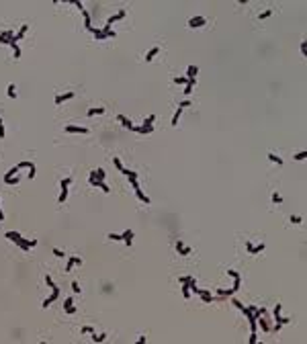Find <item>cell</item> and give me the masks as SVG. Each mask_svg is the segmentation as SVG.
<instances>
[{"label":"cell","mask_w":307,"mask_h":344,"mask_svg":"<svg viewBox=\"0 0 307 344\" xmlns=\"http://www.w3.org/2000/svg\"><path fill=\"white\" fill-rule=\"evenodd\" d=\"M90 33H94V37H96L98 41H104V39H107V33H104L102 29H94V27H92V29H90Z\"/></svg>","instance_id":"cell-11"},{"label":"cell","mask_w":307,"mask_h":344,"mask_svg":"<svg viewBox=\"0 0 307 344\" xmlns=\"http://www.w3.org/2000/svg\"><path fill=\"white\" fill-rule=\"evenodd\" d=\"M205 23H207V21H205V17H194V19H191V21H188V27L197 29V27H203Z\"/></svg>","instance_id":"cell-5"},{"label":"cell","mask_w":307,"mask_h":344,"mask_svg":"<svg viewBox=\"0 0 307 344\" xmlns=\"http://www.w3.org/2000/svg\"><path fill=\"white\" fill-rule=\"evenodd\" d=\"M19 180H21V178H19V174H17V176H12V178H4V183H6V184H19Z\"/></svg>","instance_id":"cell-24"},{"label":"cell","mask_w":307,"mask_h":344,"mask_svg":"<svg viewBox=\"0 0 307 344\" xmlns=\"http://www.w3.org/2000/svg\"><path fill=\"white\" fill-rule=\"evenodd\" d=\"M113 164H115V168H117L119 172L123 170V164H121V160H119V158H115V160H113Z\"/></svg>","instance_id":"cell-30"},{"label":"cell","mask_w":307,"mask_h":344,"mask_svg":"<svg viewBox=\"0 0 307 344\" xmlns=\"http://www.w3.org/2000/svg\"><path fill=\"white\" fill-rule=\"evenodd\" d=\"M0 221H4V213H2V209H0Z\"/></svg>","instance_id":"cell-49"},{"label":"cell","mask_w":307,"mask_h":344,"mask_svg":"<svg viewBox=\"0 0 307 344\" xmlns=\"http://www.w3.org/2000/svg\"><path fill=\"white\" fill-rule=\"evenodd\" d=\"M158 53H160V47H152V49L148 51V56H146V62H152Z\"/></svg>","instance_id":"cell-16"},{"label":"cell","mask_w":307,"mask_h":344,"mask_svg":"<svg viewBox=\"0 0 307 344\" xmlns=\"http://www.w3.org/2000/svg\"><path fill=\"white\" fill-rule=\"evenodd\" d=\"M35 172H37V168H35V164H31V168H29V178H35Z\"/></svg>","instance_id":"cell-39"},{"label":"cell","mask_w":307,"mask_h":344,"mask_svg":"<svg viewBox=\"0 0 307 344\" xmlns=\"http://www.w3.org/2000/svg\"><path fill=\"white\" fill-rule=\"evenodd\" d=\"M19 166V170H23V168H31V162H21V164H17Z\"/></svg>","instance_id":"cell-38"},{"label":"cell","mask_w":307,"mask_h":344,"mask_svg":"<svg viewBox=\"0 0 307 344\" xmlns=\"http://www.w3.org/2000/svg\"><path fill=\"white\" fill-rule=\"evenodd\" d=\"M66 131H68V133H82V135H86V133H88V127H76V125H68V127H66Z\"/></svg>","instance_id":"cell-3"},{"label":"cell","mask_w":307,"mask_h":344,"mask_svg":"<svg viewBox=\"0 0 307 344\" xmlns=\"http://www.w3.org/2000/svg\"><path fill=\"white\" fill-rule=\"evenodd\" d=\"M70 98H74V92H66V94H59L56 98V104H62L66 103V101H70Z\"/></svg>","instance_id":"cell-9"},{"label":"cell","mask_w":307,"mask_h":344,"mask_svg":"<svg viewBox=\"0 0 307 344\" xmlns=\"http://www.w3.org/2000/svg\"><path fill=\"white\" fill-rule=\"evenodd\" d=\"M76 264H82V260H80V258H76V256H70V258H68V264H66V273H70V270H72V266H76Z\"/></svg>","instance_id":"cell-7"},{"label":"cell","mask_w":307,"mask_h":344,"mask_svg":"<svg viewBox=\"0 0 307 344\" xmlns=\"http://www.w3.org/2000/svg\"><path fill=\"white\" fill-rule=\"evenodd\" d=\"M268 158H270V160H272V162H276V164H278V166H281V164H283V160H281V158H278V156H274V154H268Z\"/></svg>","instance_id":"cell-31"},{"label":"cell","mask_w":307,"mask_h":344,"mask_svg":"<svg viewBox=\"0 0 307 344\" xmlns=\"http://www.w3.org/2000/svg\"><path fill=\"white\" fill-rule=\"evenodd\" d=\"M301 53H303V56L307 53V45H305V43H301Z\"/></svg>","instance_id":"cell-47"},{"label":"cell","mask_w":307,"mask_h":344,"mask_svg":"<svg viewBox=\"0 0 307 344\" xmlns=\"http://www.w3.org/2000/svg\"><path fill=\"white\" fill-rule=\"evenodd\" d=\"M270 14H272V11H270V8H268V11L260 12V14H258V19H260V21H262V19H268V17H270Z\"/></svg>","instance_id":"cell-25"},{"label":"cell","mask_w":307,"mask_h":344,"mask_svg":"<svg viewBox=\"0 0 307 344\" xmlns=\"http://www.w3.org/2000/svg\"><path fill=\"white\" fill-rule=\"evenodd\" d=\"M117 119H119V121H121V123H123V125H125L127 129H131V131H133V127H135V125H133V123H131V121H129V119H127L125 115H119V117H117Z\"/></svg>","instance_id":"cell-14"},{"label":"cell","mask_w":307,"mask_h":344,"mask_svg":"<svg viewBox=\"0 0 307 344\" xmlns=\"http://www.w3.org/2000/svg\"><path fill=\"white\" fill-rule=\"evenodd\" d=\"M180 113H182V109L178 107V109H176V113H174V117H172V125H174V127L178 125V119H180Z\"/></svg>","instance_id":"cell-21"},{"label":"cell","mask_w":307,"mask_h":344,"mask_svg":"<svg viewBox=\"0 0 307 344\" xmlns=\"http://www.w3.org/2000/svg\"><path fill=\"white\" fill-rule=\"evenodd\" d=\"M51 291H53V293H51V297H47L45 301H43V303H41V305H43V307H49V305H51V303H53V301H56V299L59 297V287H53V289H51Z\"/></svg>","instance_id":"cell-2"},{"label":"cell","mask_w":307,"mask_h":344,"mask_svg":"<svg viewBox=\"0 0 307 344\" xmlns=\"http://www.w3.org/2000/svg\"><path fill=\"white\" fill-rule=\"evenodd\" d=\"M70 183H72V178H64V180L59 183V186H62V189H68V186H70Z\"/></svg>","instance_id":"cell-32"},{"label":"cell","mask_w":307,"mask_h":344,"mask_svg":"<svg viewBox=\"0 0 307 344\" xmlns=\"http://www.w3.org/2000/svg\"><path fill=\"white\" fill-rule=\"evenodd\" d=\"M104 176H107V172L102 170V168H98V170H92V172H90V178H96V180H104Z\"/></svg>","instance_id":"cell-8"},{"label":"cell","mask_w":307,"mask_h":344,"mask_svg":"<svg viewBox=\"0 0 307 344\" xmlns=\"http://www.w3.org/2000/svg\"><path fill=\"white\" fill-rule=\"evenodd\" d=\"M107 238H109V240H113V242H119V240H121V236H119V234H109Z\"/></svg>","instance_id":"cell-35"},{"label":"cell","mask_w":307,"mask_h":344,"mask_svg":"<svg viewBox=\"0 0 307 344\" xmlns=\"http://www.w3.org/2000/svg\"><path fill=\"white\" fill-rule=\"evenodd\" d=\"M180 289H182V297L188 299V295H191V287H188V281H186V283H182Z\"/></svg>","instance_id":"cell-18"},{"label":"cell","mask_w":307,"mask_h":344,"mask_svg":"<svg viewBox=\"0 0 307 344\" xmlns=\"http://www.w3.org/2000/svg\"><path fill=\"white\" fill-rule=\"evenodd\" d=\"M27 29H29V27H27V25H23V27H21V31L12 37V41H14V43H17V41H21V39L25 37V33H27Z\"/></svg>","instance_id":"cell-13"},{"label":"cell","mask_w":307,"mask_h":344,"mask_svg":"<svg viewBox=\"0 0 307 344\" xmlns=\"http://www.w3.org/2000/svg\"><path fill=\"white\" fill-rule=\"evenodd\" d=\"M197 74H199V68H197V66H188V68H186V78H197Z\"/></svg>","instance_id":"cell-15"},{"label":"cell","mask_w":307,"mask_h":344,"mask_svg":"<svg viewBox=\"0 0 307 344\" xmlns=\"http://www.w3.org/2000/svg\"><path fill=\"white\" fill-rule=\"evenodd\" d=\"M135 195H137V199H139V201H141V203H143V205H149V199H148V197H146V195H143V191H141V189H139V186H137V189H135Z\"/></svg>","instance_id":"cell-12"},{"label":"cell","mask_w":307,"mask_h":344,"mask_svg":"<svg viewBox=\"0 0 307 344\" xmlns=\"http://www.w3.org/2000/svg\"><path fill=\"white\" fill-rule=\"evenodd\" d=\"M293 158H295V160H305V158H307V152H299V154H295V156H293Z\"/></svg>","instance_id":"cell-29"},{"label":"cell","mask_w":307,"mask_h":344,"mask_svg":"<svg viewBox=\"0 0 307 344\" xmlns=\"http://www.w3.org/2000/svg\"><path fill=\"white\" fill-rule=\"evenodd\" d=\"M82 334H94V328H90V326H82Z\"/></svg>","instance_id":"cell-33"},{"label":"cell","mask_w":307,"mask_h":344,"mask_svg":"<svg viewBox=\"0 0 307 344\" xmlns=\"http://www.w3.org/2000/svg\"><path fill=\"white\" fill-rule=\"evenodd\" d=\"M101 113H104V107H94V109H90L88 111V117H94V115H101Z\"/></svg>","instance_id":"cell-19"},{"label":"cell","mask_w":307,"mask_h":344,"mask_svg":"<svg viewBox=\"0 0 307 344\" xmlns=\"http://www.w3.org/2000/svg\"><path fill=\"white\" fill-rule=\"evenodd\" d=\"M121 240H125V244H127V246H131V240H133V231H131V229H127L125 234L121 236Z\"/></svg>","instance_id":"cell-17"},{"label":"cell","mask_w":307,"mask_h":344,"mask_svg":"<svg viewBox=\"0 0 307 344\" xmlns=\"http://www.w3.org/2000/svg\"><path fill=\"white\" fill-rule=\"evenodd\" d=\"M262 318H264V315H260V318H258L256 321H258V326L262 328V332H268L270 328H268V324H266V320H262Z\"/></svg>","instance_id":"cell-20"},{"label":"cell","mask_w":307,"mask_h":344,"mask_svg":"<svg viewBox=\"0 0 307 344\" xmlns=\"http://www.w3.org/2000/svg\"><path fill=\"white\" fill-rule=\"evenodd\" d=\"M176 250H178V252H180V256H188V254L193 252V250H191V248H188V246H184V244H182V242H176Z\"/></svg>","instance_id":"cell-6"},{"label":"cell","mask_w":307,"mask_h":344,"mask_svg":"<svg viewBox=\"0 0 307 344\" xmlns=\"http://www.w3.org/2000/svg\"><path fill=\"white\" fill-rule=\"evenodd\" d=\"M272 203H283V197L278 195V193H274V195H272Z\"/></svg>","instance_id":"cell-36"},{"label":"cell","mask_w":307,"mask_h":344,"mask_svg":"<svg viewBox=\"0 0 307 344\" xmlns=\"http://www.w3.org/2000/svg\"><path fill=\"white\" fill-rule=\"evenodd\" d=\"M17 172H19V166H12L11 170L4 174V178H12V176H17Z\"/></svg>","instance_id":"cell-23"},{"label":"cell","mask_w":307,"mask_h":344,"mask_svg":"<svg viewBox=\"0 0 307 344\" xmlns=\"http://www.w3.org/2000/svg\"><path fill=\"white\" fill-rule=\"evenodd\" d=\"M274 320H276V324H281V326H284V324L291 321V318H283V315H281V303L274 307Z\"/></svg>","instance_id":"cell-1"},{"label":"cell","mask_w":307,"mask_h":344,"mask_svg":"<svg viewBox=\"0 0 307 344\" xmlns=\"http://www.w3.org/2000/svg\"><path fill=\"white\" fill-rule=\"evenodd\" d=\"M72 303H74V299H72V297H68V299H66V301H64V307H70V305H72Z\"/></svg>","instance_id":"cell-43"},{"label":"cell","mask_w":307,"mask_h":344,"mask_svg":"<svg viewBox=\"0 0 307 344\" xmlns=\"http://www.w3.org/2000/svg\"><path fill=\"white\" fill-rule=\"evenodd\" d=\"M121 19H125V11H119L117 14H113V17H109V21H107V25H113L115 21H121Z\"/></svg>","instance_id":"cell-10"},{"label":"cell","mask_w":307,"mask_h":344,"mask_svg":"<svg viewBox=\"0 0 307 344\" xmlns=\"http://www.w3.org/2000/svg\"><path fill=\"white\" fill-rule=\"evenodd\" d=\"M289 221H291V223H293V225H297V223H301V221H303V219H301V217H297V215H293V217L289 219Z\"/></svg>","instance_id":"cell-37"},{"label":"cell","mask_w":307,"mask_h":344,"mask_svg":"<svg viewBox=\"0 0 307 344\" xmlns=\"http://www.w3.org/2000/svg\"><path fill=\"white\" fill-rule=\"evenodd\" d=\"M258 342V336H256V332H252V336H250V344H256Z\"/></svg>","instance_id":"cell-42"},{"label":"cell","mask_w":307,"mask_h":344,"mask_svg":"<svg viewBox=\"0 0 307 344\" xmlns=\"http://www.w3.org/2000/svg\"><path fill=\"white\" fill-rule=\"evenodd\" d=\"M154 121H156V115H149L148 119H146V121H143V127H146V125H152V123H154Z\"/></svg>","instance_id":"cell-28"},{"label":"cell","mask_w":307,"mask_h":344,"mask_svg":"<svg viewBox=\"0 0 307 344\" xmlns=\"http://www.w3.org/2000/svg\"><path fill=\"white\" fill-rule=\"evenodd\" d=\"M72 291H74V293H80V285H78V283H76V281H74V283H72Z\"/></svg>","instance_id":"cell-41"},{"label":"cell","mask_w":307,"mask_h":344,"mask_svg":"<svg viewBox=\"0 0 307 344\" xmlns=\"http://www.w3.org/2000/svg\"><path fill=\"white\" fill-rule=\"evenodd\" d=\"M66 197H68V189H62V195H59V199H57V201H59V203H64V201H66Z\"/></svg>","instance_id":"cell-27"},{"label":"cell","mask_w":307,"mask_h":344,"mask_svg":"<svg viewBox=\"0 0 307 344\" xmlns=\"http://www.w3.org/2000/svg\"><path fill=\"white\" fill-rule=\"evenodd\" d=\"M53 254H56L57 258H64V256H66V254L62 252V250H59V248H53Z\"/></svg>","instance_id":"cell-40"},{"label":"cell","mask_w":307,"mask_h":344,"mask_svg":"<svg viewBox=\"0 0 307 344\" xmlns=\"http://www.w3.org/2000/svg\"><path fill=\"white\" fill-rule=\"evenodd\" d=\"M188 279H191V276H180V279H178V283H180V285H182V283H186V281H188Z\"/></svg>","instance_id":"cell-46"},{"label":"cell","mask_w":307,"mask_h":344,"mask_svg":"<svg viewBox=\"0 0 307 344\" xmlns=\"http://www.w3.org/2000/svg\"><path fill=\"white\" fill-rule=\"evenodd\" d=\"M90 336H92V342H102V340L107 338V334H96V332L90 334Z\"/></svg>","instance_id":"cell-22"},{"label":"cell","mask_w":307,"mask_h":344,"mask_svg":"<svg viewBox=\"0 0 307 344\" xmlns=\"http://www.w3.org/2000/svg\"><path fill=\"white\" fill-rule=\"evenodd\" d=\"M184 107H191V103H188V101H182V103H180V109H184Z\"/></svg>","instance_id":"cell-48"},{"label":"cell","mask_w":307,"mask_h":344,"mask_svg":"<svg viewBox=\"0 0 307 344\" xmlns=\"http://www.w3.org/2000/svg\"><path fill=\"white\" fill-rule=\"evenodd\" d=\"M264 248H266L264 244H258V246H252L250 242H246V250H248L250 254H258V252H262Z\"/></svg>","instance_id":"cell-4"},{"label":"cell","mask_w":307,"mask_h":344,"mask_svg":"<svg viewBox=\"0 0 307 344\" xmlns=\"http://www.w3.org/2000/svg\"><path fill=\"white\" fill-rule=\"evenodd\" d=\"M66 311H68L70 315H72V313H76V307H74V305H70V307H66Z\"/></svg>","instance_id":"cell-44"},{"label":"cell","mask_w":307,"mask_h":344,"mask_svg":"<svg viewBox=\"0 0 307 344\" xmlns=\"http://www.w3.org/2000/svg\"><path fill=\"white\" fill-rule=\"evenodd\" d=\"M0 43H8V45H11V39H6V37H2V35H0Z\"/></svg>","instance_id":"cell-45"},{"label":"cell","mask_w":307,"mask_h":344,"mask_svg":"<svg viewBox=\"0 0 307 344\" xmlns=\"http://www.w3.org/2000/svg\"><path fill=\"white\" fill-rule=\"evenodd\" d=\"M174 82H176V84H186L188 78H186V76H180V78H174Z\"/></svg>","instance_id":"cell-34"},{"label":"cell","mask_w":307,"mask_h":344,"mask_svg":"<svg viewBox=\"0 0 307 344\" xmlns=\"http://www.w3.org/2000/svg\"><path fill=\"white\" fill-rule=\"evenodd\" d=\"M8 96H11V98H17V92H14V84H8Z\"/></svg>","instance_id":"cell-26"}]
</instances>
